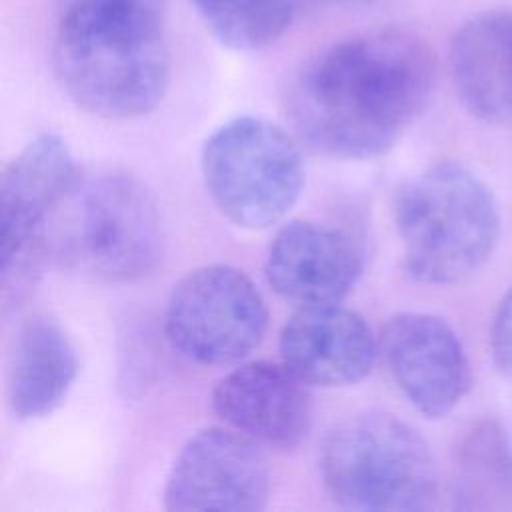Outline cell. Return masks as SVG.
Here are the masks:
<instances>
[{
    "label": "cell",
    "instance_id": "obj_16",
    "mask_svg": "<svg viewBox=\"0 0 512 512\" xmlns=\"http://www.w3.org/2000/svg\"><path fill=\"white\" fill-rule=\"evenodd\" d=\"M452 500L458 510H512V440L500 422L484 418L460 434Z\"/></svg>",
    "mask_w": 512,
    "mask_h": 512
},
{
    "label": "cell",
    "instance_id": "obj_1",
    "mask_svg": "<svg viewBox=\"0 0 512 512\" xmlns=\"http://www.w3.org/2000/svg\"><path fill=\"white\" fill-rule=\"evenodd\" d=\"M436 58L424 38L402 28L354 34L312 58L292 82L288 112L316 150L340 158L388 152L426 108Z\"/></svg>",
    "mask_w": 512,
    "mask_h": 512
},
{
    "label": "cell",
    "instance_id": "obj_2",
    "mask_svg": "<svg viewBox=\"0 0 512 512\" xmlns=\"http://www.w3.org/2000/svg\"><path fill=\"white\" fill-rule=\"evenodd\" d=\"M52 66L96 118L152 112L170 84L166 0H56Z\"/></svg>",
    "mask_w": 512,
    "mask_h": 512
},
{
    "label": "cell",
    "instance_id": "obj_19",
    "mask_svg": "<svg viewBox=\"0 0 512 512\" xmlns=\"http://www.w3.org/2000/svg\"><path fill=\"white\" fill-rule=\"evenodd\" d=\"M336 2H346V0H336Z\"/></svg>",
    "mask_w": 512,
    "mask_h": 512
},
{
    "label": "cell",
    "instance_id": "obj_8",
    "mask_svg": "<svg viewBox=\"0 0 512 512\" xmlns=\"http://www.w3.org/2000/svg\"><path fill=\"white\" fill-rule=\"evenodd\" d=\"M266 328L268 308L260 290L242 270L226 264L188 272L164 312L170 346L206 366L240 362L262 342Z\"/></svg>",
    "mask_w": 512,
    "mask_h": 512
},
{
    "label": "cell",
    "instance_id": "obj_5",
    "mask_svg": "<svg viewBox=\"0 0 512 512\" xmlns=\"http://www.w3.org/2000/svg\"><path fill=\"white\" fill-rule=\"evenodd\" d=\"M320 472L330 496L354 510H428L438 498L428 442L388 412L354 414L334 426Z\"/></svg>",
    "mask_w": 512,
    "mask_h": 512
},
{
    "label": "cell",
    "instance_id": "obj_4",
    "mask_svg": "<svg viewBox=\"0 0 512 512\" xmlns=\"http://www.w3.org/2000/svg\"><path fill=\"white\" fill-rule=\"evenodd\" d=\"M48 240L60 266L102 282L150 274L164 250L156 200L120 170L78 178L50 220Z\"/></svg>",
    "mask_w": 512,
    "mask_h": 512
},
{
    "label": "cell",
    "instance_id": "obj_14",
    "mask_svg": "<svg viewBox=\"0 0 512 512\" xmlns=\"http://www.w3.org/2000/svg\"><path fill=\"white\" fill-rule=\"evenodd\" d=\"M448 62L462 106L482 122L512 126V8L464 22L452 36Z\"/></svg>",
    "mask_w": 512,
    "mask_h": 512
},
{
    "label": "cell",
    "instance_id": "obj_15",
    "mask_svg": "<svg viewBox=\"0 0 512 512\" xmlns=\"http://www.w3.org/2000/svg\"><path fill=\"white\" fill-rule=\"evenodd\" d=\"M78 376L76 348L48 314L28 318L16 332L8 374L6 404L16 420H38L52 414L68 396Z\"/></svg>",
    "mask_w": 512,
    "mask_h": 512
},
{
    "label": "cell",
    "instance_id": "obj_13",
    "mask_svg": "<svg viewBox=\"0 0 512 512\" xmlns=\"http://www.w3.org/2000/svg\"><path fill=\"white\" fill-rule=\"evenodd\" d=\"M264 272L272 290L296 306L336 304L356 286L362 256L342 230L290 220L270 242Z\"/></svg>",
    "mask_w": 512,
    "mask_h": 512
},
{
    "label": "cell",
    "instance_id": "obj_10",
    "mask_svg": "<svg viewBox=\"0 0 512 512\" xmlns=\"http://www.w3.org/2000/svg\"><path fill=\"white\" fill-rule=\"evenodd\" d=\"M378 350L396 386L428 418L450 414L470 390L466 350L442 316L394 314L380 332Z\"/></svg>",
    "mask_w": 512,
    "mask_h": 512
},
{
    "label": "cell",
    "instance_id": "obj_17",
    "mask_svg": "<svg viewBox=\"0 0 512 512\" xmlns=\"http://www.w3.org/2000/svg\"><path fill=\"white\" fill-rule=\"evenodd\" d=\"M212 36L232 50L274 44L292 24L298 0H192Z\"/></svg>",
    "mask_w": 512,
    "mask_h": 512
},
{
    "label": "cell",
    "instance_id": "obj_3",
    "mask_svg": "<svg viewBox=\"0 0 512 512\" xmlns=\"http://www.w3.org/2000/svg\"><path fill=\"white\" fill-rule=\"evenodd\" d=\"M406 272L422 284H456L478 272L500 238L490 186L458 162H438L406 180L394 200Z\"/></svg>",
    "mask_w": 512,
    "mask_h": 512
},
{
    "label": "cell",
    "instance_id": "obj_7",
    "mask_svg": "<svg viewBox=\"0 0 512 512\" xmlns=\"http://www.w3.org/2000/svg\"><path fill=\"white\" fill-rule=\"evenodd\" d=\"M80 178L68 144L52 132L28 142L0 180L2 306H20L50 256L48 226Z\"/></svg>",
    "mask_w": 512,
    "mask_h": 512
},
{
    "label": "cell",
    "instance_id": "obj_9",
    "mask_svg": "<svg viewBox=\"0 0 512 512\" xmlns=\"http://www.w3.org/2000/svg\"><path fill=\"white\" fill-rule=\"evenodd\" d=\"M270 470L258 444L234 428H204L176 456L164 488L166 510H262Z\"/></svg>",
    "mask_w": 512,
    "mask_h": 512
},
{
    "label": "cell",
    "instance_id": "obj_12",
    "mask_svg": "<svg viewBox=\"0 0 512 512\" xmlns=\"http://www.w3.org/2000/svg\"><path fill=\"white\" fill-rule=\"evenodd\" d=\"M282 362L308 386L338 388L364 380L380 354L366 320L336 304L298 306L280 332Z\"/></svg>",
    "mask_w": 512,
    "mask_h": 512
},
{
    "label": "cell",
    "instance_id": "obj_18",
    "mask_svg": "<svg viewBox=\"0 0 512 512\" xmlns=\"http://www.w3.org/2000/svg\"><path fill=\"white\" fill-rule=\"evenodd\" d=\"M490 350L498 370L512 380V286L496 306L490 326Z\"/></svg>",
    "mask_w": 512,
    "mask_h": 512
},
{
    "label": "cell",
    "instance_id": "obj_6",
    "mask_svg": "<svg viewBox=\"0 0 512 512\" xmlns=\"http://www.w3.org/2000/svg\"><path fill=\"white\" fill-rule=\"evenodd\" d=\"M200 164L216 208L246 230L280 222L304 188L296 140L266 118L238 116L216 128L202 146Z\"/></svg>",
    "mask_w": 512,
    "mask_h": 512
},
{
    "label": "cell",
    "instance_id": "obj_11",
    "mask_svg": "<svg viewBox=\"0 0 512 512\" xmlns=\"http://www.w3.org/2000/svg\"><path fill=\"white\" fill-rule=\"evenodd\" d=\"M214 412L254 442L274 448L298 446L312 426L310 386L284 362H248L218 380Z\"/></svg>",
    "mask_w": 512,
    "mask_h": 512
}]
</instances>
